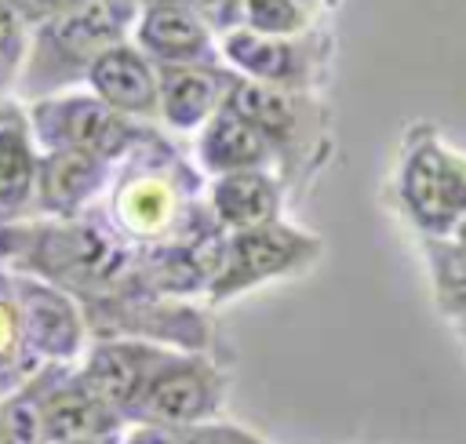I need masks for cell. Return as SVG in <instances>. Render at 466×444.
Returning a JSON list of instances; mask_svg holds the SVG:
<instances>
[{"label":"cell","mask_w":466,"mask_h":444,"mask_svg":"<svg viewBox=\"0 0 466 444\" xmlns=\"http://www.w3.org/2000/svg\"><path fill=\"white\" fill-rule=\"evenodd\" d=\"M0 266L66 291L84 317L149 295L138 273V247L106 222L102 207H87L76 218H22L0 226Z\"/></svg>","instance_id":"1"},{"label":"cell","mask_w":466,"mask_h":444,"mask_svg":"<svg viewBox=\"0 0 466 444\" xmlns=\"http://www.w3.org/2000/svg\"><path fill=\"white\" fill-rule=\"evenodd\" d=\"M102 215L131 247L171 244L215 222L204 200L200 167H193L157 127L113 164Z\"/></svg>","instance_id":"2"},{"label":"cell","mask_w":466,"mask_h":444,"mask_svg":"<svg viewBox=\"0 0 466 444\" xmlns=\"http://www.w3.org/2000/svg\"><path fill=\"white\" fill-rule=\"evenodd\" d=\"M226 102L266 138L273 153V175L280 178L284 193L291 200L306 197V189L335 156V120L328 102L313 91H280L244 76L233 84Z\"/></svg>","instance_id":"3"},{"label":"cell","mask_w":466,"mask_h":444,"mask_svg":"<svg viewBox=\"0 0 466 444\" xmlns=\"http://www.w3.org/2000/svg\"><path fill=\"white\" fill-rule=\"evenodd\" d=\"M138 11V0H80L40 22L22 58L18 95L36 102L87 80L95 58L127 40Z\"/></svg>","instance_id":"4"},{"label":"cell","mask_w":466,"mask_h":444,"mask_svg":"<svg viewBox=\"0 0 466 444\" xmlns=\"http://www.w3.org/2000/svg\"><path fill=\"white\" fill-rule=\"evenodd\" d=\"M393 197L419 237H448L466 218V153L451 149L437 124L415 120L400 138Z\"/></svg>","instance_id":"5"},{"label":"cell","mask_w":466,"mask_h":444,"mask_svg":"<svg viewBox=\"0 0 466 444\" xmlns=\"http://www.w3.org/2000/svg\"><path fill=\"white\" fill-rule=\"evenodd\" d=\"M324 255V240L291 222H269L240 233H226L218 269L208 284V302L226 306L269 280H288L313 269Z\"/></svg>","instance_id":"6"},{"label":"cell","mask_w":466,"mask_h":444,"mask_svg":"<svg viewBox=\"0 0 466 444\" xmlns=\"http://www.w3.org/2000/svg\"><path fill=\"white\" fill-rule=\"evenodd\" d=\"M218 55L237 76H244L251 84L317 95L331 80L335 36L320 25L302 36H262V33L237 25V29L222 33Z\"/></svg>","instance_id":"7"},{"label":"cell","mask_w":466,"mask_h":444,"mask_svg":"<svg viewBox=\"0 0 466 444\" xmlns=\"http://www.w3.org/2000/svg\"><path fill=\"white\" fill-rule=\"evenodd\" d=\"M33 142L47 149H76L91 153L106 164H120L153 127L109 109L102 98L84 91H62L51 98H36L29 109Z\"/></svg>","instance_id":"8"},{"label":"cell","mask_w":466,"mask_h":444,"mask_svg":"<svg viewBox=\"0 0 466 444\" xmlns=\"http://www.w3.org/2000/svg\"><path fill=\"white\" fill-rule=\"evenodd\" d=\"M226 393H229V375L215 360V353L171 349V357L149 378L138 404L127 411V426H167V429L208 426L218 422Z\"/></svg>","instance_id":"9"},{"label":"cell","mask_w":466,"mask_h":444,"mask_svg":"<svg viewBox=\"0 0 466 444\" xmlns=\"http://www.w3.org/2000/svg\"><path fill=\"white\" fill-rule=\"evenodd\" d=\"M11 291L33 357L40 364H76L87 349V324L80 306L66 291L25 273H11Z\"/></svg>","instance_id":"10"},{"label":"cell","mask_w":466,"mask_h":444,"mask_svg":"<svg viewBox=\"0 0 466 444\" xmlns=\"http://www.w3.org/2000/svg\"><path fill=\"white\" fill-rule=\"evenodd\" d=\"M171 357L167 346L142 342V338H95L84 357L76 360L80 378L91 386L95 397H102L124 422L127 411L146 393L149 378L160 371V364Z\"/></svg>","instance_id":"11"},{"label":"cell","mask_w":466,"mask_h":444,"mask_svg":"<svg viewBox=\"0 0 466 444\" xmlns=\"http://www.w3.org/2000/svg\"><path fill=\"white\" fill-rule=\"evenodd\" d=\"M44 437L47 444L62 440H120L127 422L91 393L76 364H44Z\"/></svg>","instance_id":"12"},{"label":"cell","mask_w":466,"mask_h":444,"mask_svg":"<svg viewBox=\"0 0 466 444\" xmlns=\"http://www.w3.org/2000/svg\"><path fill=\"white\" fill-rule=\"evenodd\" d=\"M113 164L76 153V149H47L36 160V189H33V218H76L106 193Z\"/></svg>","instance_id":"13"},{"label":"cell","mask_w":466,"mask_h":444,"mask_svg":"<svg viewBox=\"0 0 466 444\" xmlns=\"http://www.w3.org/2000/svg\"><path fill=\"white\" fill-rule=\"evenodd\" d=\"M135 47L153 66H222L211 25L197 7H142L135 18Z\"/></svg>","instance_id":"14"},{"label":"cell","mask_w":466,"mask_h":444,"mask_svg":"<svg viewBox=\"0 0 466 444\" xmlns=\"http://www.w3.org/2000/svg\"><path fill=\"white\" fill-rule=\"evenodd\" d=\"M157 69V116L167 127L189 131L204 127V120L229 98L233 84L240 80L226 62L222 66H153Z\"/></svg>","instance_id":"15"},{"label":"cell","mask_w":466,"mask_h":444,"mask_svg":"<svg viewBox=\"0 0 466 444\" xmlns=\"http://www.w3.org/2000/svg\"><path fill=\"white\" fill-rule=\"evenodd\" d=\"M87 84H91L95 98H102L109 109H116V113H124L131 120L157 116V109H160L157 69L127 40L95 58V66L87 69Z\"/></svg>","instance_id":"16"},{"label":"cell","mask_w":466,"mask_h":444,"mask_svg":"<svg viewBox=\"0 0 466 444\" xmlns=\"http://www.w3.org/2000/svg\"><path fill=\"white\" fill-rule=\"evenodd\" d=\"M204 200L226 233H240V229L280 222L288 193L273 171H233V175L211 178Z\"/></svg>","instance_id":"17"},{"label":"cell","mask_w":466,"mask_h":444,"mask_svg":"<svg viewBox=\"0 0 466 444\" xmlns=\"http://www.w3.org/2000/svg\"><path fill=\"white\" fill-rule=\"evenodd\" d=\"M36 142L18 102H0V226L33 218Z\"/></svg>","instance_id":"18"},{"label":"cell","mask_w":466,"mask_h":444,"mask_svg":"<svg viewBox=\"0 0 466 444\" xmlns=\"http://www.w3.org/2000/svg\"><path fill=\"white\" fill-rule=\"evenodd\" d=\"M197 164L211 178L233 175V171H273V153L266 138L251 127V120L240 116L229 102H222L200 127Z\"/></svg>","instance_id":"19"},{"label":"cell","mask_w":466,"mask_h":444,"mask_svg":"<svg viewBox=\"0 0 466 444\" xmlns=\"http://www.w3.org/2000/svg\"><path fill=\"white\" fill-rule=\"evenodd\" d=\"M44 364L33 357L25 331H22V317H18L15 291H11V273L0 266V397L15 393Z\"/></svg>","instance_id":"20"},{"label":"cell","mask_w":466,"mask_h":444,"mask_svg":"<svg viewBox=\"0 0 466 444\" xmlns=\"http://www.w3.org/2000/svg\"><path fill=\"white\" fill-rule=\"evenodd\" d=\"M320 0H244L240 25L262 36H302L317 29Z\"/></svg>","instance_id":"21"},{"label":"cell","mask_w":466,"mask_h":444,"mask_svg":"<svg viewBox=\"0 0 466 444\" xmlns=\"http://www.w3.org/2000/svg\"><path fill=\"white\" fill-rule=\"evenodd\" d=\"M40 397H44V368L15 393L0 397V444H47Z\"/></svg>","instance_id":"22"},{"label":"cell","mask_w":466,"mask_h":444,"mask_svg":"<svg viewBox=\"0 0 466 444\" xmlns=\"http://www.w3.org/2000/svg\"><path fill=\"white\" fill-rule=\"evenodd\" d=\"M116 444H269L251 429H240L233 422H208L189 429H167V426H127Z\"/></svg>","instance_id":"23"},{"label":"cell","mask_w":466,"mask_h":444,"mask_svg":"<svg viewBox=\"0 0 466 444\" xmlns=\"http://www.w3.org/2000/svg\"><path fill=\"white\" fill-rule=\"evenodd\" d=\"M25 47H29V36H25V25L18 22V15L0 0V58L18 66L22 69V58H25Z\"/></svg>","instance_id":"24"},{"label":"cell","mask_w":466,"mask_h":444,"mask_svg":"<svg viewBox=\"0 0 466 444\" xmlns=\"http://www.w3.org/2000/svg\"><path fill=\"white\" fill-rule=\"evenodd\" d=\"M4 4L18 15V22H22L25 29H36L40 22H47V18H55V15L76 7L80 0H4Z\"/></svg>","instance_id":"25"},{"label":"cell","mask_w":466,"mask_h":444,"mask_svg":"<svg viewBox=\"0 0 466 444\" xmlns=\"http://www.w3.org/2000/svg\"><path fill=\"white\" fill-rule=\"evenodd\" d=\"M240 4L244 0H193L197 15L211 25V33H229L240 25Z\"/></svg>","instance_id":"26"},{"label":"cell","mask_w":466,"mask_h":444,"mask_svg":"<svg viewBox=\"0 0 466 444\" xmlns=\"http://www.w3.org/2000/svg\"><path fill=\"white\" fill-rule=\"evenodd\" d=\"M15 73H18V66H11V62H4V58H0V95L15 84Z\"/></svg>","instance_id":"27"},{"label":"cell","mask_w":466,"mask_h":444,"mask_svg":"<svg viewBox=\"0 0 466 444\" xmlns=\"http://www.w3.org/2000/svg\"><path fill=\"white\" fill-rule=\"evenodd\" d=\"M182 4L193 7V0H138V7H182Z\"/></svg>","instance_id":"28"},{"label":"cell","mask_w":466,"mask_h":444,"mask_svg":"<svg viewBox=\"0 0 466 444\" xmlns=\"http://www.w3.org/2000/svg\"><path fill=\"white\" fill-rule=\"evenodd\" d=\"M448 237H451L455 244H462V247H466V218H462V222H459V226H455V229H451Z\"/></svg>","instance_id":"29"},{"label":"cell","mask_w":466,"mask_h":444,"mask_svg":"<svg viewBox=\"0 0 466 444\" xmlns=\"http://www.w3.org/2000/svg\"><path fill=\"white\" fill-rule=\"evenodd\" d=\"M62 444H116V440H62Z\"/></svg>","instance_id":"30"},{"label":"cell","mask_w":466,"mask_h":444,"mask_svg":"<svg viewBox=\"0 0 466 444\" xmlns=\"http://www.w3.org/2000/svg\"><path fill=\"white\" fill-rule=\"evenodd\" d=\"M455 335H459V342L466 346V320H462V324H455Z\"/></svg>","instance_id":"31"},{"label":"cell","mask_w":466,"mask_h":444,"mask_svg":"<svg viewBox=\"0 0 466 444\" xmlns=\"http://www.w3.org/2000/svg\"><path fill=\"white\" fill-rule=\"evenodd\" d=\"M339 4H342V0H320L324 11H339Z\"/></svg>","instance_id":"32"}]
</instances>
